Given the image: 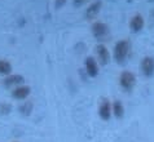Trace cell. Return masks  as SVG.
<instances>
[{
	"instance_id": "obj_1",
	"label": "cell",
	"mask_w": 154,
	"mask_h": 142,
	"mask_svg": "<svg viewBox=\"0 0 154 142\" xmlns=\"http://www.w3.org/2000/svg\"><path fill=\"white\" fill-rule=\"evenodd\" d=\"M130 53V43L127 40L118 41L114 47V58L118 63H125L127 59V56Z\"/></svg>"
},
{
	"instance_id": "obj_2",
	"label": "cell",
	"mask_w": 154,
	"mask_h": 142,
	"mask_svg": "<svg viewBox=\"0 0 154 142\" xmlns=\"http://www.w3.org/2000/svg\"><path fill=\"white\" fill-rule=\"evenodd\" d=\"M119 83H121L123 89L131 90L136 83V76L130 71H123L121 74V77H119Z\"/></svg>"
},
{
	"instance_id": "obj_3",
	"label": "cell",
	"mask_w": 154,
	"mask_h": 142,
	"mask_svg": "<svg viewBox=\"0 0 154 142\" xmlns=\"http://www.w3.org/2000/svg\"><path fill=\"white\" fill-rule=\"evenodd\" d=\"M92 34L95 35V38L100 39V40H105V38L109 34L108 25L104 22H95L92 25Z\"/></svg>"
},
{
	"instance_id": "obj_4",
	"label": "cell",
	"mask_w": 154,
	"mask_h": 142,
	"mask_svg": "<svg viewBox=\"0 0 154 142\" xmlns=\"http://www.w3.org/2000/svg\"><path fill=\"white\" fill-rule=\"evenodd\" d=\"M141 71L145 76L150 77L154 74V58L153 57H144L141 61Z\"/></svg>"
},
{
	"instance_id": "obj_5",
	"label": "cell",
	"mask_w": 154,
	"mask_h": 142,
	"mask_svg": "<svg viewBox=\"0 0 154 142\" xmlns=\"http://www.w3.org/2000/svg\"><path fill=\"white\" fill-rule=\"evenodd\" d=\"M101 7H102L101 0H96V2H93L91 5L87 8V11H85V17H87L88 20H95L96 17L98 16L100 11H101Z\"/></svg>"
},
{
	"instance_id": "obj_6",
	"label": "cell",
	"mask_w": 154,
	"mask_h": 142,
	"mask_svg": "<svg viewBox=\"0 0 154 142\" xmlns=\"http://www.w3.org/2000/svg\"><path fill=\"white\" fill-rule=\"evenodd\" d=\"M96 53H97V57H98V61H100L101 65H106L110 61V54H109V50L105 45L102 44H98L96 47Z\"/></svg>"
},
{
	"instance_id": "obj_7",
	"label": "cell",
	"mask_w": 154,
	"mask_h": 142,
	"mask_svg": "<svg viewBox=\"0 0 154 142\" xmlns=\"http://www.w3.org/2000/svg\"><path fill=\"white\" fill-rule=\"evenodd\" d=\"M98 115L102 120H109L110 115H112V106L108 100H104L101 102L100 107H98Z\"/></svg>"
},
{
	"instance_id": "obj_8",
	"label": "cell",
	"mask_w": 154,
	"mask_h": 142,
	"mask_svg": "<svg viewBox=\"0 0 154 142\" xmlns=\"http://www.w3.org/2000/svg\"><path fill=\"white\" fill-rule=\"evenodd\" d=\"M85 71L87 74L91 76V77H95L98 74V66H97V62L95 58L92 57H88L85 59Z\"/></svg>"
},
{
	"instance_id": "obj_9",
	"label": "cell",
	"mask_w": 154,
	"mask_h": 142,
	"mask_svg": "<svg viewBox=\"0 0 154 142\" xmlns=\"http://www.w3.org/2000/svg\"><path fill=\"white\" fill-rule=\"evenodd\" d=\"M144 25H145V22H144V18H143V16H141V14H135V16L131 18L130 27H131V30H132L134 32L141 31V30H143V27H144Z\"/></svg>"
},
{
	"instance_id": "obj_10",
	"label": "cell",
	"mask_w": 154,
	"mask_h": 142,
	"mask_svg": "<svg viewBox=\"0 0 154 142\" xmlns=\"http://www.w3.org/2000/svg\"><path fill=\"white\" fill-rule=\"evenodd\" d=\"M30 87L27 85H23V87H17L13 89V92H12V96L17 100H26V97L30 94Z\"/></svg>"
},
{
	"instance_id": "obj_11",
	"label": "cell",
	"mask_w": 154,
	"mask_h": 142,
	"mask_svg": "<svg viewBox=\"0 0 154 142\" xmlns=\"http://www.w3.org/2000/svg\"><path fill=\"white\" fill-rule=\"evenodd\" d=\"M23 83V76L22 75H11L4 80V85L5 87H12V85H18Z\"/></svg>"
},
{
	"instance_id": "obj_12",
	"label": "cell",
	"mask_w": 154,
	"mask_h": 142,
	"mask_svg": "<svg viewBox=\"0 0 154 142\" xmlns=\"http://www.w3.org/2000/svg\"><path fill=\"white\" fill-rule=\"evenodd\" d=\"M113 113L115 115V118H118V119L123 118V115H125V107H123L121 101H115L114 102V105H113Z\"/></svg>"
},
{
	"instance_id": "obj_13",
	"label": "cell",
	"mask_w": 154,
	"mask_h": 142,
	"mask_svg": "<svg viewBox=\"0 0 154 142\" xmlns=\"http://www.w3.org/2000/svg\"><path fill=\"white\" fill-rule=\"evenodd\" d=\"M20 111H21V114L22 115L29 116L30 114H31V111H32V102L31 101H26L23 105L20 106Z\"/></svg>"
},
{
	"instance_id": "obj_14",
	"label": "cell",
	"mask_w": 154,
	"mask_h": 142,
	"mask_svg": "<svg viewBox=\"0 0 154 142\" xmlns=\"http://www.w3.org/2000/svg\"><path fill=\"white\" fill-rule=\"evenodd\" d=\"M12 71V65L7 61L0 59V74H9Z\"/></svg>"
},
{
	"instance_id": "obj_15",
	"label": "cell",
	"mask_w": 154,
	"mask_h": 142,
	"mask_svg": "<svg viewBox=\"0 0 154 142\" xmlns=\"http://www.w3.org/2000/svg\"><path fill=\"white\" fill-rule=\"evenodd\" d=\"M12 111V105L11 103H0V114L2 115H8Z\"/></svg>"
},
{
	"instance_id": "obj_16",
	"label": "cell",
	"mask_w": 154,
	"mask_h": 142,
	"mask_svg": "<svg viewBox=\"0 0 154 142\" xmlns=\"http://www.w3.org/2000/svg\"><path fill=\"white\" fill-rule=\"evenodd\" d=\"M66 2L67 0H56V2H54V7H56L57 9H60V8H62L63 5H65Z\"/></svg>"
},
{
	"instance_id": "obj_17",
	"label": "cell",
	"mask_w": 154,
	"mask_h": 142,
	"mask_svg": "<svg viewBox=\"0 0 154 142\" xmlns=\"http://www.w3.org/2000/svg\"><path fill=\"white\" fill-rule=\"evenodd\" d=\"M88 0H74L72 2V4H74V7H80V5H83V4H85Z\"/></svg>"
},
{
	"instance_id": "obj_18",
	"label": "cell",
	"mask_w": 154,
	"mask_h": 142,
	"mask_svg": "<svg viewBox=\"0 0 154 142\" xmlns=\"http://www.w3.org/2000/svg\"><path fill=\"white\" fill-rule=\"evenodd\" d=\"M149 2H154V0H149Z\"/></svg>"
}]
</instances>
